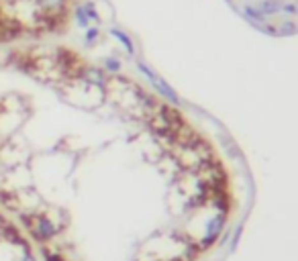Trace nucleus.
<instances>
[{
  "mask_svg": "<svg viewBox=\"0 0 298 261\" xmlns=\"http://www.w3.org/2000/svg\"><path fill=\"white\" fill-rule=\"evenodd\" d=\"M82 7L84 0H0V49L66 35Z\"/></svg>",
  "mask_w": 298,
  "mask_h": 261,
  "instance_id": "f03ea898",
  "label": "nucleus"
},
{
  "mask_svg": "<svg viewBox=\"0 0 298 261\" xmlns=\"http://www.w3.org/2000/svg\"><path fill=\"white\" fill-rule=\"evenodd\" d=\"M213 186L198 130L147 84L64 43L0 49V208L43 261H164Z\"/></svg>",
  "mask_w": 298,
  "mask_h": 261,
  "instance_id": "f257e3e1",
  "label": "nucleus"
}]
</instances>
